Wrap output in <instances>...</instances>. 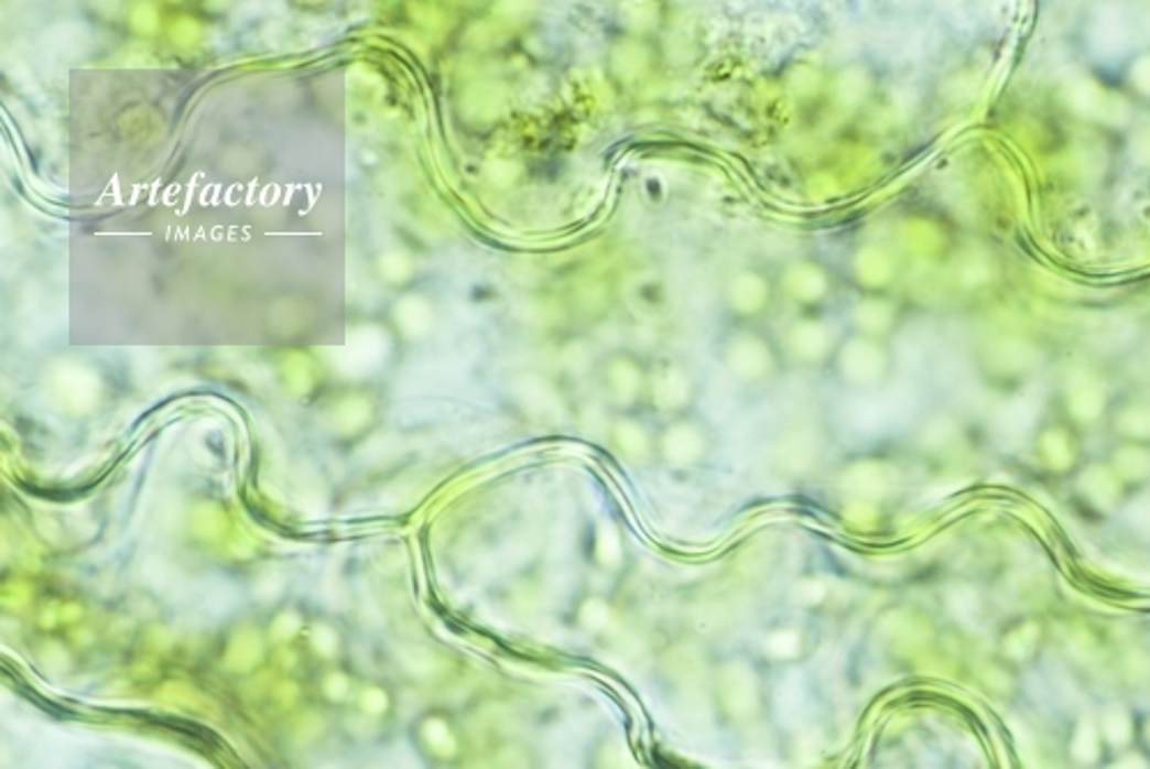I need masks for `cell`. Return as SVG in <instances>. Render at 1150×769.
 Instances as JSON below:
<instances>
[{
  "instance_id": "6da1fadb",
  "label": "cell",
  "mask_w": 1150,
  "mask_h": 769,
  "mask_svg": "<svg viewBox=\"0 0 1150 769\" xmlns=\"http://www.w3.org/2000/svg\"><path fill=\"white\" fill-rule=\"evenodd\" d=\"M716 360L741 390H764L790 371L778 332L769 325L723 323L716 337Z\"/></svg>"
},
{
  "instance_id": "7a4b0ae2",
  "label": "cell",
  "mask_w": 1150,
  "mask_h": 769,
  "mask_svg": "<svg viewBox=\"0 0 1150 769\" xmlns=\"http://www.w3.org/2000/svg\"><path fill=\"white\" fill-rule=\"evenodd\" d=\"M896 367L898 357L891 342L845 329L826 373L838 388L847 392L870 394L883 390L891 382Z\"/></svg>"
},
{
  "instance_id": "3957f363",
  "label": "cell",
  "mask_w": 1150,
  "mask_h": 769,
  "mask_svg": "<svg viewBox=\"0 0 1150 769\" xmlns=\"http://www.w3.org/2000/svg\"><path fill=\"white\" fill-rule=\"evenodd\" d=\"M592 382L608 415L647 413L649 357L644 353L629 346L600 350Z\"/></svg>"
},
{
  "instance_id": "277c9868",
  "label": "cell",
  "mask_w": 1150,
  "mask_h": 769,
  "mask_svg": "<svg viewBox=\"0 0 1150 769\" xmlns=\"http://www.w3.org/2000/svg\"><path fill=\"white\" fill-rule=\"evenodd\" d=\"M720 443L718 429L702 413H691L657 420V466L670 473H695L714 458Z\"/></svg>"
},
{
  "instance_id": "5b68a950",
  "label": "cell",
  "mask_w": 1150,
  "mask_h": 769,
  "mask_svg": "<svg viewBox=\"0 0 1150 769\" xmlns=\"http://www.w3.org/2000/svg\"><path fill=\"white\" fill-rule=\"evenodd\" d=\"M775 270L782 304L792 314L828 312L843 289V272L817 253H794Z\"/></svg>"
},
{
  "instance_id": "8992f818",
  "label": "cell",
  "mask_w": 1150,
  "mask_h": 769,
  "mask_svg": "<svg viewBox=\"0 0 1150 769\" xmlns=\"http://www.w3.org/2000/svg\"><path fill=\"white\" fill-rule=\"evenodd\" d=\"M723 323H752L767 325L782 304L775 270L762 263H746L731 268L718 291Z\"/></svg>"
},
{
  "instance_id": "52a82bcc",
  "label": "cell",
  "mask_w": 1150,
  "mask_h": 769,
  "mask_svg": "<svg viewBox=\"0 0 1150 769\" xmlns=\"http://www.w3.org/2000/svg\"><path fill=\"white\" fill-rule=\"evenodd\" d=\"M845 329L847 327L840 318V312L835 314L833 310H828L792 314L782 332H778L788 367L826 373Z\"/></svg>"
},
{
  "instance_id": "ba28073f",
  "label": "cell",
  "mask_w": 1150,
  "mask_h": 769,
  "mask_svg": "<svg viewBox=\"0 0 1150 769\" xmlns=\"http://www.w3.org/2000/svg\"><path fill=\"white\" fill-rule=\"evenodd\" d=\"M704 392L697 367L684 355L649 357L647 413L653 420H668L699 410Z\"/></svg>"
},
{
  "instance_id": "9c48e42d",
  "label": "cell",
  "mask_w": 1150,
  "mask_h": 769,
  "mask_svg": "<svg viewBox=\"0 0 1150 769\" xmlns=\"http://www.w3.org/2000/svg\"><path fill=\"white\" fill-rule=\"evenodd\" d=\"M831 438L820 418H799L780 429L771 445V466L782 479L813 477L828 454Z\"/></svg>"
},
{
  "instance_id": "30bf717a",
  "label": "cell",
  "mask_w": 1150,
  "mask_h": 769,
  "mask_svg": "<svg viewBox=\"0 0 1150 769\" xmlns=\"http://www.w3.org/2000/svg\"><path fill=\"white\" fill-rule=\"evenodd\" d=\"M909 316V304L896 291L883 293H856L843 306L840 318L847 329L858 335L891 342L900 335Z\"/></svg>"
},
{
  "instance_id": "8fae6325",
  "label": "cell",
  "mask_w": 1150,
  "mask_h": 769,
  "mask_svg": "<svg viewBox=\"0 0 1150 769\" xmlns=\"http://www.w3.org/2000/svg\"><path fill=\"white\" fill-rule=\"evenodd\" d=\"M513 397L522 413L539 426H566L575 420V403L564 378L522 373L513 384Z\"/></svg>"
},
{
  "instance_id": "7c38bea8",
  "label": "cell",
  "mask_w": 1150,
  "mask_h": 769,
  "mask_svg": "<svg viewBox=\"0 0 1150 769\" xmlns=\"http://www.w3.org/2000/svg\"><path fill=\"white\" fill-rule=\"evenodd\" d=\"M718 694L735 719H752L762 703L760 663L750 654L731 652L718 661Z\"/></svg>"
},
{
  "instance_id": "4fadbf2b",
  "label": "cell",
  "mask_w": 1150,
  "mask_h": 769,
  "mask_svg": "<svg viewBox=\"0 0 1150 769\" xmlns=\"http://www.w3.org/2000/svg\"><path fill=\"white\" fill-rule=\"evenodd\" d=\"M608 74L621 90H633L647 84L653 72L659 69V44L657 37L612 35L608 48Z\"/></svg>"
},
{
  "instance_id": "5bb4252c",
  "label": "cell",
  "mask_w": 1150,
  "mask_h": 769,
  "mask_svg": "<svg viewBox=\"0 0 1150 769\" xmlns=\"http://www.w3.org/2000/svg\"><path fill=\"white\" fill-rule=\"evenodd\" d=\"M606 441L619 458L633 466L657 464V420L649 413L608 415Z\"/></svg>"
},
{
  "instance_id": "9a60e30c",
  "label": "cell",
  "mask_w": 1150,
  "mask_h": 769,
  "mask_svg": "<svg viewBox=\"0 0 1150 769\" xmlns=\"http://www.w3.org/2000/svg\"><path fill=\"white\" fill-rule=\"evenodd\" d=\"M900 277L893 251L879 242H862L854 247L845 266L843 279H847L856 293H883L896 291Z\"/></svg>"
},
{
  "instance_id": "2e32d148",
  "label": "cell",
  "mask_w": 1150,
  "mask_h": 769,
  "mask_svg": "<svg viewBox=\"0 0 1150 769\" xmlns=\"http://www.w3.org/2000/svg\"><path fill=\"white\" fill-rule=\"evenodd\" d=\"M813 646H815L813 629L794 618H788V620H778V622L769 625L762 631L760 646H757V654H760L764 661L794 665V663L805 661V657L813 652Z\"/></svg>"
},
{
  "instance_id": "e0dca14e",
  "label": "cell",
  "mask_w": 1150,
  "mask_h": 769,
  "mask_svg": "<svg viewBox=\"0 0 1150 769\" xmlns=\"http://www.w3.org/2000/svg\"><path fill=\"white\" fill-rule=\"evenodd\" d=\"M875 88H877V79H875L872 69L860 63H851V65L843 67L838 74H835V79L831 84L833 99L838 101L840 109H845V111L860 109L872 97Z\"/></svg>"
},
{
  "instance_id": "ac0fdd59",
  "label": "cell",
  "mask_w": 1150,
  "mask_h": 769,
  "mask_svg": "<svg viewBox=\"0 0 1150 769\" xmlns=\"http://www.w3.org/2000/svg\"><path fill=\"white\" fill-rule=\"evenodd\" d=\"M1118 90L1132 105L1150 107V46L1137 48L1118 67Z\"/></svg>"
},
{
  "instance_id": "d6986e66",
  "label": "cell",
  "mask_w": 1150,
  "mask_h": 769,
  "mask_svg": "<svg viewBox=\"0 0 1150 769\" xmlns=\"http://www.w3.org/2000/svg\"><path fill=\"white\" fill-rule=\"evenodd\" d=\"M615 615H617V608L608 595L585 593L578 602H575L571 620L578 631L598 636L615 625Z\"/></svg>"
},
{
  "instance_id": "ffe728a7",
  "label": "cell",
  "mask_w": 1150,
  "mask_h": 769,
  "mask_svg": "<svg viewBox=\"0 0 1150 769\" xmlns=\"http://www.w3.org/2000/svg\"><path fill=\"white\" fill-rule=\"evenodd\" d=\"M589 560H592L594 570L600 574H608V576L621 574L626 570L623 567L626 546H623L621 534L615 528L598 526L589 542Z\"/></svg>"
},
{
  "instance_id": "44dd1931",
  "label": "cell",
  "mask_w": 1150,
  "mask_h": 769,
  "mask_svg": "<svg viewBox=\"0 0 1150 769\" xmlns=\"http://www.w3.org/2000/svg\"><path fill=\"white\" fill-rule=\"evenodd\" d=\"M663 14H659V6L651 3H626L617 6L612 21L615 35H636V37H657Z\"/></svg>"
},
{
  "instance_id": "7402d4cb",
  "label": "cell",
  "mask_w": 1150,
  "mask_h": 769,
  "mask_svg": "<svg viewBox=\"0 0 1150 769\" xmlns=\"http://www.w3.org/2000/svg\"><path fill=\"white\" fill-rule=\"evenodd\" d=\"M1118 426L1128 441L1148 443L1150 441V399L1132 401L1118 415Z\"/></svg>"
},
{
  "instance_id": "603a6c76",
  "label": "cell",
  "mask_w": 1150,
  "mask_h": 769,
  "mask_svg": "<svg viewBox=\"0 0 1150 769\" xmlns=\"http://www.w3.org/2000/svg\"><path fill=\"white\" fill-rule=\"evenodd\" d=\"M1075 756H1080L1082 760L1097 758V739H1095V730L1088 722L1082 724V728L1075 737Z\"/></svg>"
},
{
  "instance_id": "cb8c5ba5",
  "label": "cell",
  "mask_w": 1150,
  "mask_h": 769,
  "mask_svg": "<svg viewBox=\"0 0 1150 769\" xmlns=\"http://www.w3.org/2000/svg\"><path fill=\"white\" fill-rule=\"evenodd\" d=\"M1105 730H1107V737L1114 741V745H1126L1128 737H1130L1128 716L1122 714V712H1111V714L1107 716Z\"/></svg>"
},
{
  "instance_id": "d4e9b609",
  "label": "cell",
  "mask_w": 1150,
  "mask_h": 769,
  "mask_svg": "<svg viewBox=\"0 0 1150 769\" xmlns=\"http://www.w3.org/2000/svg\"><path fill=\"white\" fill-rule=\"evenodd\" d=\"M1111 769H1146V762H1143L1139 756H1132V758L1120 760V762H1118L1116 767H1111Z\"/></svg>"
}]
</instances>
